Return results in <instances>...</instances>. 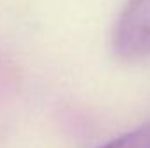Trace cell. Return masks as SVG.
Segmentation results:
<instances>
[{
	"mask_svg": "<svg viewBox=\"0 0 150 148\" xmlns=\"http://www.w3.org/2000/svg\"><path fill=\"white\" fill-rule=\"evenodd\" d=\"M112 49L124 61L150 56V0H127L113 25Z\"/></svg>",
	"mask_w": 150,
	"mask_h": 148,
	"instance_id": "cell-1",
	"label": "cell"
},
{
	"mask_svg": "<svg viewBox=\"0 0 150 148\" xmlns=\"http://www.w3.org/2000/svg\"><path fill=\"white\" fill-rule=\"evenodd\" d=\"M100 148H150V124H145L134 131H129Z\"/></svg>",
	"mask_w": 150,
	"mask_h": 148,
	"instance_id": "cell-2",
	"label": "cell"
}]
</instances>
